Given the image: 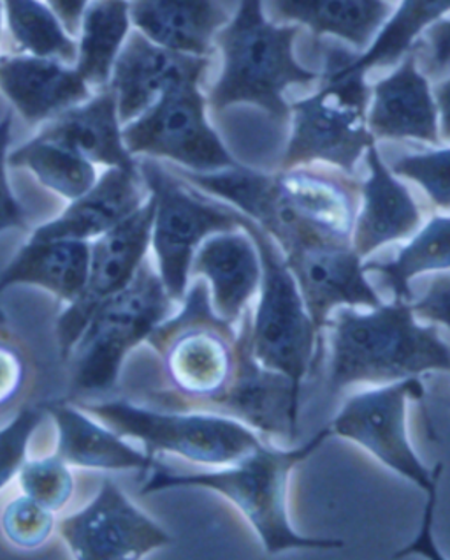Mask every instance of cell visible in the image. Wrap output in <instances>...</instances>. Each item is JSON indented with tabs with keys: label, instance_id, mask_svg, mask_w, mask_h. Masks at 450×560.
Wrapping results in <instances>:
<instances>
[{
	"label": "cell",
	"instance_id": "6da1fadb",
	"mask_svg": "<svg viewBox=\"0 0 450 560\" xmlns=\"http://www.w3.org/2000/svg\"><path fill=\"white\" fill-rule=\"evenodd\" d=\"M426 372H450V343L435 326L415 322L410 302L371 308H343L331 325L328 394L354 384H389Z\"/></svg>",
	"mask_w": 450,
	"mask_h": 560
},
{
	"label": "cell",
	"instance_id": "7a4b0ae2",
	"mask_svg": "<svg viewBox=\"0 0 450 560\" xmlns=\"http://www.w3.org/2000/svg\"><path fill=\"white\" fill-rule=\"evenodd\" d=\"M331 435V429L320 430L303 446L279 450L264 444L236 462L235 467L216 472L181 475L154 460L152 475L141 488V495L161 492L167 488H208L221 493L252 525L268 553L294 550H331L342 548L340 539L311 538L293 529L287 511L288 479L297 464L307 460Z\"/></svg>",
	"mask_w": 450,
	"mask_h": 560
},
{
	"label": "cell",
	"instance_id": "3957f363",
	"mask_svg": "<svg viewBox=\"0 0 450 560\" xmlns=\"http://www.w3.org/2000/svg\"><path fill=\"white\" fill-rule=\"evenodd\" d=\"M297 25H275L264 16L262 0H239L235 19L216 34L224 69L210 92V104L221 112L230 104L250 103L267 109L279 122L288 115L284 94L288 85L319 78L294 59Z\"/></svg>",
	"mask_w": 450,
	"mask_h": 560
},
{
	"label": "cell",
	"instance_id": "277c9868",
	"mask_svg": "<svg viewBox=\"0 0 450 560\" xmlns=\"http://www.w3.org/2000/svg\"><path fill=\"white\" fill-rule=\"evenodd\" d=\"M183 300L180 314L158 325L149 342L161 358L169 394L183 411L213 412L238 371V335L213 311L204 280Z\"/></svg>",
	"mask_w": 450,
	"mask_h": 560
},
{
	"label": "cell",
	"instance_id": "5b68a950",
	"mask_svg": "<svg viewBox=\"0 0 450 560\" xmlns=\"http://www.w3.org/2000/svg\"><path fill=\"white\" fill-rule=\"evenodd\" d=\"M423 395L424 386L417 377L383 384L371 392L348 398L329 429L331 434L365 447L383 466L408 479L410 483L417 485L426 493L419 536L394 557L424 553L431 559H441L433 542L431 525L443 466L438 464L435 469L424 466L410 444L406 432V407L410 400H421Z\"/></svg>",
	"mask_w": 450,
	"mask_h": 560
},
{
	"label": "cell",
	"instance_id": "8992f818",
	"mask_svg": "<svg viewBox=\"0 0 450 560\" xmlns=\"http://www.w3.org/2000/svg\"><path fill=\"white\" fill-rule=\"evenodd\" d=\"M173 303L163 279L144 259L131 282L95 308L72 348L69 360L74 389L112 388L127 354L171 316Z\"/></svg>",
	"mask_w": 450,
	"mask_h": 560
},
{
	"label": "cell",
	"instance_id": "52a82bcc",
	"mask_svg": "<svg viewBox=\"0 0 450 560\" xmlns=\"http://www.w3.org/2000/svg\"><path fill=\"white\" fill-rule=\"evenodd\" d=\"M247 218L276 240L280 249L305 236L352 242L360 186L343 173L284 170L262 175Z\"/></svg>",
	"mask_w": 450,
	"mask_h": 560
},
{
	"label": "cell",
	"instance_id": "ba28073f",
	"mask_svg": "<svg viewBox=\"0 0 450 560\" xmlns=\"http://www.w3.org/2000/svg\"><path fill=\"white\" fill-rule=\"evenodd\" d=\"M78 407L118 435L141 441L152 457L164 452L203 466H227L247 457L262 444L250 427L213 412H161L127 400L82 402Z\"/></svg>",
	"mask_w": 450,
	"mask_h": 560
},
{
	"label": "cell",
	"instance_id": "9c48e42d",
	"mask_svg": "<svg viewBox=\"0 0 450 560\" xmlns=\"http://www.w3.org/2000/svg\"><path fill=\"white\" fill-rule=\"evenodd\" d=\"M138 170L155 201L152 244L158 276L169 296L180 302L187 294L190 267L199 245L216 233L244 230V213L199 196L154 159H141Z\"/></svg>",
	"mask_w": 450,
	"mask_h": 560
},
{
	"label": "cell",
	"instance_id": "30bf717a",
	"mask_svg": "<svg viewBox=\"0 0 450 560\" xmlns=\"http://www.w3.org/2000/svg\"><path fill=\"white\" fill-rule=\"evenodd\" d=\"M241 228L252 236L262 267L261 302L250 323L253 357L268 369L291 377L301 394L303 380L316 357L319 331L270 233L245 213Z\"/></svg>",
	"mask_w": 450,
	"mask_h": 560
},
{
	"label": "cell",
	"instance_id": "8fae6325",
	"mask_svg": "<svg viewBox=\"0 0 450 560\" xmlns=\"http://www.w3.org/2000/svg\"><path fill=\"white\" fill-rule=\"evenodd\" d=\"M368 100L365 74L328 71L316 95L293 104V136L282 170L324 161L348 175L356 172L360 155L375 143L366 117Z\"/></svg>",
	"mask_w": 450,
	"mask_h": 560
},
{
	"label": "cell",
	"instance_id": "7c38bea8",
	"mask_svg": "<svg viewBox=\"0 0 450 560\" xmlns=\"http://www.w3.org/2000/svg\"><path fill=\"white\" fill-rule=\"evenodd\" d=\"M204 97L198 85L163 95L122 131L132 155L171 159L190 172H221L238 166L208 126Z\"/></svg>",
	"mask_w": 450,
	"mask_h": 560
},
{
	"label": "cell",
	"instance_id": "4fadbf2b",
	"mask_svg": "<svg viewBox=\"0 0 450 560\" xmlns=\"http://www.w3.org/2000/svg\"><path fill=\"white\" fill-rule=\"evenodd\" d=\"M155 201L152 196L131 218L104 233L91 245V265L85 290L57 322L60 354L69 360L71 351L104 300L123 290L144 261L154 226Z\"/></svg>",
	"mask_w": 450,
	"mask_h": 560
},
{
	"label": "cell",
	"instance_id": "5bb4252c",
	"mask_svg": "<svg viewBox=\"0 0 450 560\" xmlns=\"http://www.w3.org/2000/svg\"><path fill=\"white\" fill-rule=\"evenodd\" d=\"M59 534L72 556L85 560L141 559L173 542L169 533L138 510L111 479H104L85 510L60 522Z\"/></svg>",
	"mask_w": 450,
	"mask_h": 560
},
{
	"label": "cell",
	"instance_id": "9a60e30c",
	"mask_svg": "<svg viewBox=\"0 0 450 560\" xmlns=\"http://www.w3.org/2000/svg\"><path fill=\"white\" fill-rule=\"evenodd\" d=\"M282 250L319 334L328 325L331 312L340 305L368 308L382 305L379 294L366 280L365 267L352 242L305 236Z\"/></svg>",
	"mask_w": 450,
	"mask_h": 560
},
{
	"label": "cell",
	"instance_id": "2e32d148",
	"mask_svg": "<svg viewBox=\"0 0 450 560\" xmlns=\"http://www.w3.org/2000/svg\"><path fill=\"white\" fill-rule=\"evenodd\" d=\"M250 316L238 335V371L213 415L227 416L271 438H296L299 398L293 381L257 362L250 339Z\"/></svg>",
	"mask_w": 450,
	"mask_h": 560
},
{
	"label": "cell",
	"instance_id": "e0dca14e",
	"mask_svg": "<svg viewBox=\"0 0 450 560\" xmlns=\"http://www.w3.org/2000/svg\"><path fill=\"white\" fill-rule=\"evenodd\" d=\"M208 63V57L178 54L155 45L141 32L131 34L111 73L120 122H131L169 92L199 85Z\"/></svg>",
	"mask_w": 450,
	"mask_h": 560
},
{
	"label": "cell",
	"instance_id": "ac0fdd59",
	"mask_svg": "<svg viewBox=\"0 0 450 560\" xmlns=\"http://www.w3.org/2000/svg\"><path fill=\"white\" fill-rule=\"evenodd\" d=\"M368 129L374 138H414L440 145L437 103L428 80L417 68V55L410 50L400 68L374 86Z\"/></svg>",
	"mask_w": 450,
	"mask_h": 560
},
{
	"label": "cell",
	"instance_id": "d6986e66",
	"mask_svg": "<svg viewBox=\"0 0 450 560\" xmlns=\"http://www.w3.org/2000/svg\"><path fill=\"white\" fill-rule=\"evenodd\" d=\"M144 187L138 164L109 167L60 218L37 228L32 240L99 238L143 207Z\"/></svg>",
	"mask_w": 450,
	"mask_h": 560
},
{
	"label": "cell",
	"instance_id": "ffe728a7",
	"mask_svg": "<svg viewBox=\"0 0 450 560\" xmlns=\"http://www.w3.org/2000/svg\"><path fill=\"white\" fill-rule=\"evenodd\" d=\"M190 273L206 277L213 311L235 325L261 285V258L247 231H225L210 236L199 247Z\"/></svg>",
	"mask_w": 450,
	"mask_h": 560
},
{
	"label": "cell",
	"instance_id": "44dd1931",
	"mask_svg": "<svg viewBox=\"0 0 450 560\" xmlns=\"http://www.w3.org/2000/svg\"><path fill=\"white\" fill-rule=\"evenodd\" d=\"M0 89L31 124L59 117L91 100L88 85L76 69L34 55L0 59Z\"/></svg>",
	"mask_w": 450,
	"mask_h": 560
},
{
	"label": "cell",
	"instance_id": "7402d4cb",
	"mask_svg": "<svg viewBox=\"0 0 450 560\" xmlns=\"http://www.w3.org/2000/svg\"><path fill=\"white\" fill-rule=\"evenodd\" d=\"M369 178L360 186L363 208L352 231V247L365 258L382 245L406 238L421 226L419 207L408 189L392 177L377 147L366 150Z\"/></svg>",
	"mask_w": 450,
	"mask_h": 560
},
{
	"label": "cell",
	"instance_id": "603a6c76",
	"mask_svg": "<svg viewBox=\"0 0 450 560\" xmlns=\"http://www.w3.org/2000/svg\"><path fill=\"white\" fill-rule=\"evenodd\" d=\"M131 20L155 45L208 57L229 16L216 0H131Z\"/></svg>",
	"mask_w": 450,
	"mask_h": 560
},
{
	"label": "cell",
	"instance_id": "cb8c5ba5",
	"mask_svg": "<svg viewBox=\"0 0 450 560\" xmlns=\"http://www.w3.org/2000/svg\"><path fill=\"white\" fill-rule=\"evenodd\" d=\"M120 124L117 94L109 86L86 103L76 104L55 117L37 138L66 147L92 164L134 167L138 163L126 149Z\"/></svg>",
	"mask_w": 450,
	"mask_h": 560
},
{
	"label": "cell",
	"instance_id": "d4e9b609",
	"mask_svg": "<svg viewBox=\"0 0 450 560\" xmlns=\"http://www.w3.org/2000/svg\"><path fill=\"white\" fill-rule=\"evenodd\" d=\"M46 415L59 429L57 455L83 469L150 470L155 457L141 453L108 427L95 423L80 407L68 402L45 404Z\"/></svg>",
	"mask_w": 450,
	"mask_h": 560
},
{
	"label": "cell",
	"instance_id": "484cf974",
	"mask_svg": "<svg viewBox=\"0 0 450 560\" xmlns=\"http://www.w3.org/2000/svg\"><path fill=\"white\" fill-rule=\"evenodd\" d=\"M91 265L86 240H32L0 273V291L14 284L39 285L63 302L83 293Z\"/></svg>",
	"mask_w": 450,
	"mask_h": 560
},
{
	"label": "cell",
	"instance_id": "4316f807",
	"mask_svg": "<svg viewBox=\"0 0 450 560\" xmlns=\"http://www.w3.org/2000/svg\"><path fill=\"white\" fill-rule=\"evenodd\" d=\"M271 19L297 22L317 37L334 36L359 50L389 19L388 0H267Z\"/></svg>",
	"mask_w": 450,
	"mask_h": 560
},
{
	"label": "cell",
	"instance_id": "83f0119b",
	"mask_svg": "<svg viewBox=\"0 0 450 560\" xmlns=\"http://www.w3.org/2000/svg\"><path fill=\"white\" fill-rule=\"evenodd\" d=\"M450 11V0H401L396 13L382 25L375 42L359 57L336 50L329 54L328 71L336 74H365L377 66H389L405 57L421 32Z\"/></svg>",
	"mask_w": 450,
	"mask_h": 560
},
{
	"label": "cell",
	"instance_id": "f1b7e54d",
	"mask_svg": "<svg viewBox=\"0 0 450 560\" xmlns=\"http://www.w3.org/2000/svg\"><path fill=\"white\" fill-rule=\"evenodd\" d=\"M131 25L129 0H94L83 13L76 71L86 85L104 86L122 51Z\"/></svg>",
	"mask_w": 450,
	"mask_h": 560
},
{
	"label": "cell",
	"instance_id": "f546056e",
	"mask_svg": "<svg viewBox=\"0 0 450 560\" xmlns=\"http://www.w3.org/2000/svg\"><path fill=\"white\" fill-rule=\"evenodd\" d=\"M8 163L13 167H28L43 186L69 201L88 192L97 182V173L91 161L37 136L14 150Z\"/></svg>",
	"mask_w": 450,
	"mask_h": 560
},
{
	"label": "cell",
	"instance_id": "4dcf8cb0",
	"mask_svg": "<svg viewBox=\"0 0 450 560\" xmlns=\"http://www.w3.org/2000/svg\"><path fill=\"white\" fill-rule=\"evenodd\" d=\"M450 270V218L431 219L396 259L369 262L365 271H379L388 282L394 300L410 302V280L428 271Z\"/></svg>",
	"mask_w": 450,
	"mask_h": 560
},
{
	"label": "cell",
	"instance_id": "1f68e13d",
	"mask_svg": "<svg viewBox=\"0 0 450 560\" xmlns=\"http://www.w3.org/2000/svg\"><path fill=\"white\" fill-rule=\"evenodd\" d=\"M4 5L11 32L23 50L59 62L76 60V43L50 8L39 0H4Z\"/></svg>",
	"mask_w": 450,
	"mask_h": 560
},
{
	"label": "cell",
	"instance_id": "d6a6232c",
	"mask_svg": "<svg viewBox=\"0 0 450 560\" xmlns=\"http://www.w3.org/2000/svg\"><path fill=\"white\" fill-rule=\"evenodd\" d=\"M19 478L23 493L54 513L68 506L74 493V479L68 462L57 453L39 460L23 462Z\"/></svg>",
	"mask_w": 450,
	"mask_h": 560
},
{
	"label": "cell",
	"instance_id": "836d02e7",
	"mask_svg": "<svg viewBox=\"0 0 450 560\" xmlns=\"http://www.w3.org/2000/svg\"><path fill=\"white\" fill-rule=\"evenodd\" d=\"M55 513L23 493L4 508L0 529L4 538L20 550H37L54 534Z\"/></svg>",
	"mask_w": 450,
	"mask_h": 560
},
{
	"label": "cell",
	"instance_id": "e575fe53",
	"mask_svg": "<svg viewBox=\"0 0 450 560\" xmlns=\"http://www.w3.org/2000/svg\"><path fill=\"white\" fill-rule=\"evenodd\" d=\"M391 170L394 175L417 182L433 205L450 212V149L403 155L392 163Z\"/></svg>",
	"mask_w": 450,
	"mask_h": 560
},
{
	"label": "cell",
	"instance_id": "d590c367",
	"mask_svg": "<svg viewBox=\"0 0 450 560\" xmlns=\"http://www.w3.org/2000/svg\"><path fill=\"white\" fill-rule=\"evenodd\" d=\"M45 415V406L25 407L0 429V490L19 475L23 462L27 460L28 441Z\"/></svg>",
	"mask_w": 450,
	"mask_h": 560
},
{
	"label": "cell",
	"instance_id": "8d00e7d4",
	"mask_svg": "<svg viewBox=\"0 0 450 560\" xmlns=\"http://www.w3.org/2000/svg\"><path fill=\"white\" fill-rule=\"evenodd\" d=\"M27 357L10 335L0 334V409L11 406L27 383Z\"/></svg>",
	"mask_w": 450,
	"mask_h": 560
},
{
	"label": "cell",
	"instance_id": "74e56055",
	"mask_svg": "<svg viewBox=\"0 0 450 560\" xmlns=\"http://www.w3.org/2000/svg\"><path fill=\"white\" fill-rule=\"evenodd\" d=\"M11 115L0 120V233L5 230H27V213L20 205L19 199L11 192L10 182L5 177V163H8V149L11 141Z\"/></svg>",
	"mask_w": 450,
	"mask_h": 560
},
{
	"label": "cell",
	"instance_id": "f35d334b",
	"mask_svg": "<svg viewBox=\"0 0 450 560\" xmlns=\"http://www.w3.org/2000/svg\"><path fill=\"white\" fill-rule=\"evenodd\" d=\"M415 316L428 319L431 323H440L450 330V276L433 277L428 291L419 302L412 303Z\"/></svg>",
	"mask_w": 450,
	"mask_h": 560
},
{
	"label": "cell",
	"instance_id": "ab89813d",
	"mask_svg": "<svg viewBox=\"0 0 450 560\" xmlns=\"http://www.w3.org/2000/svg\"><path fill=\"white\" fill-rule=\"evenodd\" d=\"M426 37L431 48L433 71L446 68L450 62V20L433 23Z\"/></svg>",
	"mask_w": 450,
	"mask_h": 560
},
{
	"label": "cell",
	"instance_id": "60d3db41",
	"mask_svg": "<svg viewBox=\"0 0 450 560\" xmlns=\"http://www.w3.org/2000/svg\"><path fill=\"white\" fill-rule=\"evenodd\" d=\"M88 2L91 0H48L51 11L62 22L63 28L71 34L80 28Z\"/></svg>",
	"mask_w": 450,
	"mask_h": 560
},
{
	"label": "cell",
	"instance_id": "b9f144b4",
	"mask_svg": "<svg viewBox=\"0 0 450 560\" xmlns=\"http://www.w3.org/2000/svg\"><path fill=\"white\" fill-rule=\"evenodd\" d=\"M435 97H437V112L441 120L440 140L450 143V78L435 89Z\"/></svg>",
	"mask_w": 450,
	"mask_h": 560
},
{
	"label": "cell",
	"instance_id": "7bdbcfd3",
	"mask_svg": "<svg viewBox=\"0 0 450 560\" xmlns=\"http://www.w3.org/2000/svg\"><path fill=\"white\" fill-rule=\"evenodd\" d=\"M0 319H2V312H0Z\"/></svg>",
	"mask_w": 450,
	"mask_h": 560
},
{
	"label": "cell",
	"instance_id": "ee69618b",
	"mask_svg": "<svg viewBox=\"0 0 450 560\" xmlns=\"http://www.w3.org/2000/svg\"><path fill=\"white\" fill-rule=\"evenodd\" d=\"M0 322H2V319H0Z\"/></svg>",
	"mask_w": 450,
	"mask_h": 560
}]
</instances>
